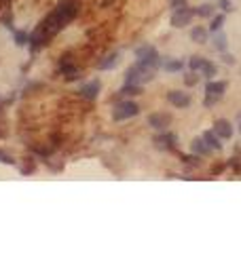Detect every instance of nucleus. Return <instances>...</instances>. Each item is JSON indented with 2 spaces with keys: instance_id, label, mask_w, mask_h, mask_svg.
Listing matches in <instances>:
<instances>
[{
  "instance_id": "f257e3e1",
  "label": "nucleus",
  "mask_w": 241,
  "mask_h": 253,
  "mask_svg": "<svg viewBox=\"0 0 241 253\" xmlns=\"http://www.w3.org/2000/svg\"><path fill=\"white\" fill-rule=\"evenodd\" d=\"M76 15H79V2H76V0H59L55 9L47 15V17L38 23V28L30 34L28 46L32 51L45 46L53 36L59 34V32L76 17Z\"/></svg>"
},
{
  "instance_id": "f03ea898",
  "label": "nucleus",
  "mask_w": 241,
  "mask_h": 253,
  "mask_svg": "<svg viewBox=\"0 0 241 253\" xmlns=\"http://www.w3.org/2000/svg\"><path fill=\"white\" fill-rule=\"evenodd\" d=\"M154 81V70L148 68L146 63L142 61H136L134 66H129L127 68V72H125V83L129 84H146V83H150Z\"/></svg>"
},
{
  "instance_id": "7ed1b4c3",
  "label": "nucleus",
  "mask_w": 241,
  "mask_h": 253,
  "mask_svg": "<svg viewBox=\"0 0 241 253\" xmlns=\"http://www.w3.org/2000/svg\"><path fill=\"white\" fill-rule=\"evenodd\" d=\"M140 114V106L131 99H123L119 101L114 108H112V118L116 123H123V121H129V118H136Z\"/></svg>"
},
{
  "instance_id": "20e7f679",
  "label": "nucleus",
  "mask_w": 241,
  "mask_h": 253,
  "mask_svg": "<svg viewBox=\"0 0 241 253\" xmlns=\"http://www.w3.org/2000/svg\"><path fill=\"white\" fill-rule=\"evenodd\" d=\"M136 59L146 63V66L152 68V70L161 68V55L152 44H142L140 49H136Z\"/></svg>"
},
{
  "instance_id": "39448f33",
  "label": "nucleus",
  "mask_w": 241,
  "mask_h": 253,
  "mask_svg": "<svg viewBox=\"0 0 241 253\" xmlns=\"http://www.w3.org/2000/svg\"><path fill=\"white\" fill-rule=\"evenodd\" d=\"M193 17H195L193 9L189 4H184V6H180V9H176L172 13V19H169V23H172V28H186V26H191Z\"/></svg>"
},
{
  "instance_id": "423d86ee",
  "label": "nucleus",
  "mask_w": 241,
  "mask_h": 253,
  "mask_svg": "<svg viewBox=\"0 0 241 253\" xmlns=\"http://www.w3.org/2000/svg\"><path fill=\"white\" fill-rule=\"evenodd\" d=\"M152 141H154V148H157V150H165V152H169V150H174L178 146V135H176V133H169L165 129L163 133H159V135L154 137Z\"/></svg>"
},
{
  "instance_id": "0eeeda50",
  "label": "nucleus",
  "mask_w": 241,
  "mask_h": 253,
  "mask_svg": "<svg viewBox=\"0 0 241 253\" xmlns=\"http://www.w3.org/2000/svg\"><path fill=\"white\" fill-rule=\"evenodd\" d=\"M99 91H102V83L97 81H89V83H85L81 89H79V95L83 99H87V101H96L97 99V95H99Z\"/></svg>"
},
{
  "instance_id": "6e6552de",
  "label": "nucleus",
  "mask_w": 241,
  "mask_h": 253,
  "mask_svg": "<svg viewBox=\"0 0 241 253\" xmlns=\"http://www.w3.org/2000/svg\"><path fill=\"white\" fill-rule=\"evenodd\" d=\"M146 123H148V126H152L154 131H165L167 126L172 125V116L165 114V112H154L146 118Z\"/></svg>"
},
{
  "instance_id": "1a4fd4ad",
  "label": "nucleus",
  "mask_w": 241,
  "mask_h": 253,
  "mask_svg": "<svg viewBox=\"0 0 241 253\" xmlns=\"http://www.w3.org/2000/svg\"><path fill=\"white\" fill-rule=\"evenodd\" d=\"M59 72H61V76H64L68 83L79 81V78H81V70H79V66H74V63L70 61L68 57H64V61H59Z\"/></svg>"
},
{
  "instance_id": "9d476101",
  "label": "nucleus",
  "mask_w": 241,
  "mask_h": 253,
  "mask_svg": "<svg viewBox=\"0 0 241 253\" xmlns=\"http://www.w3.org/2000/svg\"><path fill=\"white\" fill-rule=\"evenodd\" d=\"M167 101H169V104H172L174 108H180V110L189 108V106L193 104L191 95L186 93V91H169V93H167Z\"/></svg>"
},
{
  "instance_id": "9b49d317",
  "label": "nucleus",
  "mask_w": 241,
  "mask_h": 253,
  "mask_svg": "<svg viewBox=\"0 0 241 253\" xmlns=\"http://www.w3.org/2000/svg\"><path fill=\"white\" fill-rule=\"evenodd\" d=\"M212 131H214L220 139H231L233 133H235L233 125L227 121V118H218V121H214V129H212Z\"/></svg>"
},
{
  "instance_id": "f8f14e48",
  "label": "nucleus",
  "mask_w": 241,
  "mask_h": 253,
  "mask_svg": "<svg viewBox=\"0 0 241 253\" xmlns=\"http://www.w3.org/2000/svg\"><path fill=\"white\" fill-rule=\"evenodd\" d=\"M119 57H121V55L116 53V51H112V53H106L104 57L96 63V70H99V72H106V70H112V68H116V63H119Z\"/></svg>"
},
{
  "instance_id": "ddd939ff",
  "label": "nucleus",
  "mask_w": 241,
  "mask_h": 253,
  "mask_svg": "<svg viewBox=\"0 0 241 253\" xmlns=\"http://www.w3.org/2000/svg\"><path fill=\"white\" fill-rule=\"evenodd\" d=\"M227 81H207L205 84V95H216V97H222L224 93H227Z\"/></svg>"
},
{
  "instance_id": "4468645a",
  "label": "nucleus",
  "mask_w": 241,
  "mask_h": 253,
  "mask_svg": "<svg viewBox=\"0 0 241 253\" xmlns=\"http://www.w3.org/2000/svg\"><path fill=\"white\" fill-rule=\"evenodd\" d=\"M161 68H163V72L176 74V72H182L184 61L182 59H176V57H163L161 59Z\"/></svg>"
},
{
  "instance_id": "2eb2a0df",
  "label": "nucleus",
  "mask_w": 241,
  "mask_h": 253,
  "mask_svg": "<svg viewBox=\"0 0 241 253\" xmlns=\"http://www.w3.org/2000/svg\"><path fill=\"white\" fill-rule=\"evenodd\" d=\"M191 152L197 154V156H209V154H212V148L205 144L203 137H195L191 141Z\"/></svg>"
},
{
  "instance_id": "dca6fc26",
  "label": "nucleus",
  "mask_w": 241,
  "mask_h": 253,
  "mask_svg": "<svg viewBox=\"0 0 241 253\" xmlns=\"http://www.w3.org/2000/svg\"><path fill=\"white\" fill-rule=\"evenodd\" d=\"M191 41L197 42V44H205L209 41V30L203 26H195L191 30Z\"/></svg>"
},
{
  "instance_id": "f3484780",
  "label": "nucleus",
  "mask_w": 241,
  "mask_h": 253,
  "mask_svg": "<svg viewBox=\"0 0 241 253\" xmlns=\"http://www.w3.org/2000/svg\"><path fill=\"white\" fill-rule=\"evenodd\" d=\"M203 139H205V144L214 150V152H222V148H224V146H222V139L216 135L214 131H205V133H203Z\"/></svg>"
},
{
  "instance_id": "a211bd4d",
  "label": "nucleus",
  "mask_w": 241,
  "mask_h": 253,
  "mask_svg": "<svg viewBox=\"0 0 241 253\" xmlns=\"http://www.w3.org/2000/svg\"><path fill=\"white\" fill-rule=\"evenodd\" d=\"M131 95H142V86H140V84H129V83H125L119 91H116V97H131Z\"/></svg>"
},
{
  "instance_id": "6ab92c4d",
  "label": "nucleus",
  "mask_w": 241,
  "mask_h": 253,
  "mask_svg": "<svg viewBox=\"0 0 241 253\" xmlns=\"http://www.w3.org/2000/svg\"><path fill=\"white\" fill-rule=\"evenodd\" d=\"M207 63H209V59L201 57V55H195V57H191V59H189V68L193 70V72L201 74V72H203V70H205Z\"/></svg>"
},
{
  "instance_id": "aec40b11",
  "label": "nucleus",
  "mask_w": 241,
  "mask_h": 253,
  "mask_svg": "<svg viewBox=\"0 0 241 253\" xmlns=\"http://www.w3.org/2000/svg\"><path fill=\"white\" fill-rule=\"evenodd\" d=\"M214 11H216V6H214V4H209V2L199 4V6H195V9H193L195 17H214V15H216Z\"/></svg>"
},
{
  "instance_id": "412c9836",
  "label": "nucleus",
  "mask_w": 241,
  "mask_h": 253,
  "mask_svg": "<svg viewBox=\"0 0 241 253\" xmlns=\"http://www.w3.org/2000/svg\"><path fill=\"white\" fill-rule=\"evenodd\" d=\"M214 49L216 51H220V53H224L227 51V44H229V38H227V34L224 32H214Z\"/></svg>"
},
{
  "instance_id": "4be33fe9",
  "label": "nucleus",
  "mask_w": 241,
  "mask_h": 253,
  "mask_svg": "<svg viewBox=\"0 0 241 253\" xmlns=\"http://www.w3.org/2000/svg\"><path fill=\"white\" fill-rule=\"evenodd\" d=\"M222 26H224V13L222 15H214L212 21H209V28H207L209 34H214V32H220Z\"/></svg>"
},
{
  "instance_id": "5701e85b",
  "label": "nucleus",
  "mask_w": 241,
  "mask_h": 253,
  "mask_svg": "<svg viewBox=\"0 0 241 253\" xmlns=\"http://www.w3.org/2000/svg\"><path fill=\"white\" fill-rule=\"evenodd\" d=\"M15 44H17V46H26L28 42H30V34H28V32L26 30H15Z\"/></svg>"
},
{
  "instance_id": "b1692460",
  "label": "nucleus",
  "mask_w": 241,
  "mask_h": 253,
  "mask_svg": "<svg viewBox=\"0 0 241 253\" xmlns=\"http://www.w3.org/2000/svg\"><path fill=\"white\" fill-rule=\"evenodd\" d=\"M201 74H203V76L207 78V81H212V78H214L216 74H218V66H216V63H212V61H209L207 66H205V70H203V72H201Z\"/></svg>"
},
{
  "instance_id": "393cba45",
  "label": "nucleus",
  "mask_w": 241,
  "mask_h": 253,
  "mask_svg": "<svg viewBox=\"0 0 241 253\" xmlns=\"http://www.w3.org/2000/svg\"><path fill=\"white\" fill-rule=\"evenodd\" d=\"M222 97H216V95H205V99H203V106L205 108H214L216 104H218Z\"/></svg>"
},
{
  "instance_id": "a878e982",
  "label": "nucleus",
  "mask_w": 241,
  "mask_h": 253,
  "mask_svg": "<svg viewBox=\"0 0 241 253\" xmlns=\"http://www.w3.org/2000/svg\"><path fill=\"white\" fill-rule=\"evenodd\" d=\"M184 83L189 84V86H195V84L199 83V76H197V72H193V70H191V74H186V76H184Z\"/></svg>"
},
{
  "instance_id": "bb28decb",
  "label": "nucleus",
  "mask_w": 241,
  "mask_h": 253,
  "mask_svg": "<svg viewBox=\"0 0 241 253\" xmlns=\"http://www.w3.org/2000/svg\"><path fill=\"white\" fill-rule=\"evenodd\" d=\"M218 9H220L222 13H231V11H233V0H220V2H218Z\"/></svg>"
},
{
  "instance_id": "cd10ccee",
  "label": "nucleus",
  "mask_w": 241,
  "mask_h": 253,
  "mask_svg": "<svg viewBox=\"0 0 241 253\" xmlns=\"http://www.w3.org/2000/svg\"><path fill=\"white\" fill-rule=\"evenodd\" d=\"M0 163H2V165H15L13 156H11V154H6L4 150H0Z\"/></svg>"
},
{
  "instance_id": "c85d7f7f",
  "label": "nucleus",
  "mask_w": 241,
  "mask_h": 253,
  "mask_svg": "<svg viewBox=\"0 0 241 253\" xmlns=\"http://www.w3.org/2000/svg\"><path fill=\"white\" fill-rule=\"evenodd\" d=\"M222 61H224V63H227V66H235V63H237V59H235V55H229L227 51H224V53H222Z\"/></svg>"
},
{
  "instance_id": "c756f323",
  "label": "nucleus",
  "mask_w": 241,
  "mask_h": 253,
  "mask_svg": "<svg viewBox=\"0 0 241 253\" xmlns=\"http://www.w3.org/2000/svg\"><path fill=\"white\" fill-rule=\"evenodd\" d=\"M184 4H186V0H169V6H172V11L180 9V6H184Z\"/></svg>"
},
{
  "instance_id": "7c9ffc66",
  "label": "nucleus",
  "mask_w": 241,
  "mask_h": 253,
  "mask_svg": "<svg viewBox=\"0 0 241 253\" xmlns=\"http://www.w3.org/2000/svg\"><path fill=\"white\" fill-rule=\"evenodd\" d=\"M231 165H233V169H235L237 173H241V165L237 163V158H233V161H231Z\"/></svg>"
},
{
  "instance_id": "2f4dec72",
  "label": "nucleus",
  "mask_w": 241,
  "mask_h": 253,
  "mask_svg": "<svg viewBox=\"0 0 241 253\" xmlns=\"http://www.w3.org/2000/svg\"><path fill=\"white\" fill-rule=\"evenodd\" d=\"M239 131H241V126H239Z\"/></svg>"
}]
</instances>
